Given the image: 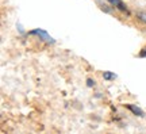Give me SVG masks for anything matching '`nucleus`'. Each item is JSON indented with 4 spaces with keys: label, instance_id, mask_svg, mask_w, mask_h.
<instances>
[{
    "label": "nucleus",
    "instance_id": "nucleus-4",
    "mask_svg": "<svg viewBox=\"0 0 146 134\" xmlns=\"http://www.w3.org/2000/svg\"><path fill=\"white\" fill-rule=\"evenodd\" d=\"M137 18L139 19L141 22H143L146 25V10H141V11H137Z\"/></svg>",
    "mask_w": 146,
    "mask_h": 134
},
{
    "label": "nucleus",
    "instance_id": "nucleus-5",
    "mask_svg": "<svg viewBox=\"0 0 146 134\" xmlns=\"http://www.w3.org/2000/svg\"><path fill=\"white\" fill-rule=\"evenodd\" d=\"M103 79L107 80V81H111V80H115V79H116V75L112 72H104L103 73Z\"/></svg>",
    "mask_w": 146,
    "mask_h": 134
},
{
    "label": "nucleus",
    "instance_id": "nucleus-2",
    "mask_svg": "<svg viewBox=\"0 0 146 134\" xmlns=\"http://www.w3.org/2000/svg\"><path fill=\"white\" fill-rule=\"evenodd\" d=\"M110 4H112L114 7H116L119 11H122V12H125V14H130L129 12V10H127V5L122 1V0H107Z\"/></svg>",
    "mask_w": 146,
    "mask_h": 134
},
{
    "label": "nucleus",
    "instance_id": "nucleus-7",
    "mask_svg": "<svg viewBox=\"0 0 146 134\" xmlns=\"http://www.w3.org/2000/svg\"><path fill=\"white\" fill-rule=\"evenodd\" d=\"M139 57H146V46L141 50V53H139Z\"/></svg>",
    "mask_w": 146,
    "mask_h": 134
},
{
    "label": "nucleus",
    "instance_id": "nucleus-3",
    "mask_svg": "<svg viewBox=\"0 0 146 134\" xmlns=\"http://www.w3.org/2000/svg\"><path fill=\"white\" fill-rule=\"evenodd\" d=\"M126 108H129L131 113L134 114V115H137V117H143V115H145V113L142 111L141 108L134 106V104H126Z\"/></svg>",
    "mask_w": 146,
    "mask_h": 134
},
{
    "label": "nucleus",
    "instance_id": "nucleus-1",
    "mask_svg": "<svg viewBox=\"0 0 146 134\" xmlns=\"http://www.w3.org/2000/svg\"><path fill=\"white\" fill-rule=\"evenodd\" d=\"M29 34H30V35H38L42 41L47 42V43H53V42H54V39H53L52 37L49 35L45 30H41V29H35V30L29 31Z\"/></svg>",
    "mask_w": 146,
    "mask_h": 134
},
{
    "label": "nucleus",
    "instance_id": "nucleus-6",
    "mask_svg": "<svg viewBox=\"0 0 146 134\" xmlns=\"http://www.w3.org/2000/svg\"><path fill=\"white\" fill-rule=\"evenodd\" d=\"M87 85H88V87H92V85H95V81L92 79H88V80H87Z\"/></svg>",
    "mask_w": 146,
    "mask_h": 134
}]
</instances>
